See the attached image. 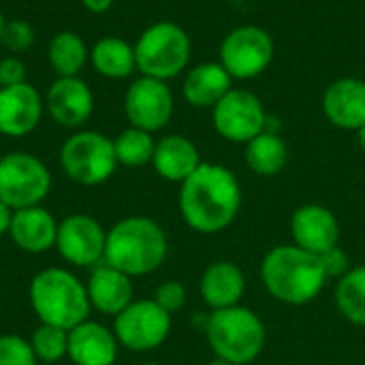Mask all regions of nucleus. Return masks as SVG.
I'll return each mask as SVG.
<instances>
[{
  "instance_id": "obj_1",
  "label": "nucleus",
  "mask_w": 365,
  "mask_h": 365,
  "mask_svg": "<svg viewBox=\"0 0 365 365\" xmlns=\"http://www.w3.org/2000/svg\"><path fill=\"white\" fill-rule=\"evenodd\" d=\"M242 186L237 175L218 163H201L199 169L180 184L182 220L201 235L222 233L242 210Z\"/></svg>"
},
{
  "instance_id": "obj_2",
  "label": "nucleus",
  "mask_w": 365,
  "mask_h": 365,
  "mask_svg": "<svg viewBox=\"0 0 365 365\" xmlns=\"http://www.w3.org/2000/svg\"><path fill=\"white\" fill-rule=\"evenodd\" d=\"M261 280L276 302L287 306H306L323 293L327 274L319 255L295 244H284L272 248L263 257Z\"/></svg>"
},
{
  "instance_id": "obj_3",
  "label": "nucleus",
  "mask_w": 365,
  "mask_h": 365,
  "mask_svg": "<svg viewBox=\"0 0 365 365\" xmlns=\"http://www.w3.org/2000/svg\"><path fill=\"white\" fill-rule=\"evenodd\" d=\"M169 255L165 229L148 216H128L107 231L103 263L130 278L154 274Z\"/></svg>"
},
{
  "instance_id": "obj_4",
  "label": "nucleus",
  "mask_w": 365,
  "mask_h": 365,
  "mask_svg": "<svg viewBox=\"0 0 365 365\" xmlns=\"http://www.w3.org/2000/svg\"><path fill=\"white\" fill-rule=\"evenodd\" d=\"M30 306L36 319L71 331L90 317L86 284L64 267H45L30 282Z\"/></svg>"
},
{
  "instance_id": "obj_5",
  "label": "nucleus",
  "mask_w": 365,
  "mask_h": 365,
  "mask_svg": "<svg viewBox=\"0 0 365 365\" xmlns=\"http://www.w3.org/2000/svg\"><path fill=\"white\" fill-rule=\"evenodd\" d=\"M205 338L216 359L229 365H248L265 349L267 329L263 319L244 306L214 310L205 323Z\"/></svg>"
},
{
  "instance_id": "obj_6",
  "label": "nucleus",
  "mask_w": 365,
  "mask_h": 365,
  "mask_svg": "<svg viewBox=\"0 0 365 365\" xmlns=\"http://www.w3.org/2000/svg\"><path fill=\"white\" fill-rule=\"evenodd\" d=\"M190 36L175 21L148 26L135 43L137 71L145 77L169 81L186 71L190 62Z\"/></svg>"
},
{
  "instance_id": "obj_7",
  "label": "nucleus",
  "mask_w": 365,
  "mask_h": 365,
  "mask_svg": "<svg viewBox=\"0 0 365 365\" xmlns=\"http://www.w3.org/2000/svg\"><path fill=\"white\" fill-rule=\"evenodd\" d=\"M62 171L81 186L105 184L118 169L113 139L96 130H79L60 148Z\"/></svg>"
},
{
  "instance_id": "obj_8",
  "label": "nucleus",
  "mask_w": 365,
  "mask_h": 365,
  "mask_svg": "<svg viewBox=\"0 0 365 365\" xmlns=\"http://www.w3.org/2000/svg\"><path fill=\"white\" fill-rule=\"evenodd\" d=\"M51 190L47 165L28 152H9L0 156V201L13 212L34 207Z\"/></svg>"
},
{
  "instance_id": "obj_9",
  "label": "nucleus",
  "mask_w": 365,
  "mask_h": 365,
  "mask_svg": "<svg viewBox=\"0 0 365 365\" xmlns=\"http://www.w3.org/2000/svg\"><path fill=\"white\" fill-rule=\"evenodd\" d=\"M171 317L154 299H135L115 317L113 334L120 346L133 353H150L167 342L173 325Z\"/></svg>"
},
{
  "instance_id": "obj_10",
  "label": "nucleus",
  "mask_w": 365,
  "mask_h": 365,
  "mask_svg": "<svg viewBox=\"0 0 365 365\" xmlns=\"http://www.w3.org/2000/svg\"><path fill=\"white\" fill-rule=\"evenodd\" d=\"M274 60L272 34L255 24L233 28L220 43V64L233 79H255Z\"/></svg>"
},
{
  "instance_id": "obj_11",
  "label": "nucleus",
  "mask_w": 365,
  "mask_h": 365,
  "mask_svg": "<svg viewBox=\"0 0 365 365\" xmlns=\"http://www.w3.org/2000/svg\"><path fill=\"white\" fill-rule=\"evenodd\" d=\"M216 133L233 143H248L267 130V113L261 98L242 88H231L212 109Z\"/></svg>"
},
{
  "instance_id": "obj_12",
  "label": "nucleus",
  "mask_w": 365,
  "mask_h": 365,
  "mask_svg": "<svg viewBox=\"0 0 365 365\" xmlns=\"http://www.w3.org/2000/svg\"><path fill=\"white\" fill-rule=\"evenodd\" d=\"M173 92L167 81L141 75L124 94V113L130 126L156 133L163 130L173 118Z\"/></svg>"
},
{
  "instance_id": "obj_13",
  "label": "nucleus",
  "mask_w": 365,
  "mask_h": 365,
  "mask_svg": "<svg viewBox=\"0 0 365 365\" xmlns=\"http://www.w3.org/2000/svg\"><path fill=\"white\" fill-rule=\"evenodd\" d=\"M107 231L88 214H71L58 222L56 248L75 267H96L103 263Z\"/></svg>"
},
{
  "instance_id": "obj_14",
  "label": "nucleus",
  "mask_w": 365,
  "mask_h": 365,
  "mask_svg": "<svg viewBox=\"0 0 365 365\" xmlns=\"http://www.w3.org/2000/svg\"><path fill=\"white\" fill-rule=\"evenodd\" d=\"M289 227L293 244L312 255H323L334 246H340V222L325 205L306 203L297 207Z\"/></svg>"
},
{
  "instance_id": "obj_15",
  "label": "nucleus",
  "mask_w": 365,
  "mask_h": 365,
  "mask_svg": "<svg viewBox=\"0 0 365 365\" xmlns=\"http://www.w3.org/2000/svg\"><path fill=\"white\" fill-rule=\"evenodd\" d=\"M45 105L56 124L64 128H79L94 111V96L83 79L58 77L47 90Z\"/></svg>"
},
{
  "instance_id": "obj_16",
  "label": "nucleus",
  "mask_w": 365,
  "mask_h": 365,
  "mask_svg": "<svg viewBox=\"0 0 365 365\" xmlns=\"http://www.w3.org/2000/svg\"><path fill=\"white\" fill-rule=\"evenodd\" d=\"M43 118V98L30 83L0 88V135L26 137Z\"/></svg>"
},
{
  "instance_id": "obj_17",
  "label": "nucleus",
  "mask_w": 365,
  "mask_h": 365,
  "mask_svg": "<svg viewBox=\"0 0 365 365\" xmlns=\"http://www.w3.org/2000/svg\"><path fill=\"white\" fill-rule=\"evenodd\" d=\"M325 118L342 130L365 126V81L359 77H340L323 92Z\"/></svg>"
},
{
  "instance_id": "obj_18",
  "label": "nucleus",
  "mask_w": 365,
  "mask_h": 365,
  "mask_svg": "<svg viewBox=\"0 0 365 365\" xmlns=\"http://www.w3.org/2000/svg\"><path fill=\"white\" fill-rule=\"evenodd\" d=\"M118 351L120 342L113 329L96 321L88 319L68 331L66 357L75 365H113Z\"/></svg>"
},
{
  "instance_id": "obj_19",
  "label": "nucleus",
  "mask_w": 365,
  "mask_h": 365,
  "mask_svg": "<svg viewBox=\"0 0 365 365\" xmlns=\"http://www.w3.org/2000/svg\"><path fill=\"white\" fill-rule=\"evenodd\" d=\"M9 237L21 252L43 255V252L56 248L58 220L43 205L15 210L11 229H9Z\"/></svg>"
},
{
  "instance_id": "obj_20",
  "label": "nucleus",
  "mask_w": 365,
  "mask_h": 365,
  "mask_svg": "<svg viewBox=\"0 0 365 365\" xmlns=\"http://www.w3.org/2000/svg\"><path fill=\"white\" fill-rule=\"evenodd\" d=\"M86 291L90 306L109 317H118L135 302L133 278L107 263H101L90 272Z\"/></svg>"
},
{
  "instance_id": "obj_21",
  "label": "nucleus",
  "mask_w": 365,
  "mask_h": 365,
  "mask_svg": "<svg viewBox=\"0 0 365 365\" xmlns=\"http://www.w3.org/2000/svg\"><path fill=\"white\" fill-rule=\"evenodd\" d=\"M199 293L212 312L240 306L246 293V276L233 261H214L201 274Z\"/></svg>"
},
{
  "instance_id": "obj_22",
  "label": "nucleus",
  "mask_w": 365,
  "mask_h": 365,
  "mask_svg": "<svg viewBox=\"0 0 365 365\" xmlns=\"http://www.w3.org/2000/svg\"><path fill=\"white\" fill-rule=\"evenodd\" d=\"M201 163L203 160L199 148L184 135H167L160 141H156L152 167L167 182L182 184L199 169Z\"/></svg>"
},
{
  "instance_id": "obj_23",
  "label": "nucleus",
  "mask_w": 365,
  "mask_h": 365,
  "mask_svg": "<svg viewBox=\"0 0 365 365\" xmlns=\"http://www.w3.org/2000/svg\"><path fill=\"white\" fill-rule=\"evenodd\" d=\"M233 88V77L220 62L195 64L182 83L184 101L199 109H214L218 101Z\"/></svg>"
},
{
  "instance_id": "obj_24",
  "label": "nucleus",
  "mask_w": 365,
  "mask_h": 365,
  "mask_svg": "<svg viewBox=\"0 0 365 365\" xmlns=\"http://www.w3.org/2000/svg\"><path fill=\"white\" fill-rule=\"evenodd\" d=\"M94 71L107 79H126L137 71L135 47L118 36H105L90 49Z\"/></svg>"
},
{
  "instance_id": "obj_25",
  "label": "nucleus",
  "mask_w": 365,
  "mask_h": 365,
  "mask_svg": "<svg viewBox=\"0 0 365 365\" xmlns=\"http://www.w3.org/2000/svg\"><path fill=\"white\" fill-rule=\"evenodd\" d=\"M244 158L252 173L261 178H274L287 167L289 148L278 133L263 130L261 135H257L246 143Z\"/></svg>"
},
{
  "instance_id": "obj_26",
  "label": "nucleus",
  "mask_w": 365,
  "mask_h": 365,
  "mask_svg": "<svg viewBox=\"0 0 365 365\" xmlns=\"http://www.w3.org/2000/svg\"><path fill=\"white\" fill-rule=\"evenodd\" d=\"M47 56L58 77H77L79 71L86 66L90 51L77 32L62 30L51 38Z\"/></svg>"
},
{
  "instance_id": "obj_27",
  "label": "nucleus",
  "mask_w": 365,
  "mask_h": 365,
  "mask_svg": "<svg viewBox=\"0 0 365 365\" xmlns=\"http://www.w3.org/2000/svg\"><path fill=\"white\" fill-rule=\"evenodd\" d=\"M336 306L349 323L365 327V265L351 267L338 280Z\"/></svg>"
},
{
  "instance_id": "obj_28",
  "label": "nucleus",
  "mask_w": 365,
  "mask_h": 365,
  "mask_svg": "<svg viewBox=\"0 0 365 365\" xmlns=\"http://www.w3.org/2000/svg\"><path fill=\"white\" fill-rule=\"evenodd\" d=\"M113 150H115L118 165L137 169V167H143V165L152 163L156 141H154L152 133L128 126L126 130H122L113 139Z\"/></svg>"
},
{
  "instance_id": "obj_29",
  "label": "nucleus",
  "mask_w": 365,
  "mask_h": 365,
  "mask_svg": "<svg viewBox=\"0 0 365 365\" xmlns=\"http://www.w3.org/2000/svg\"><path fill=\"white\" fill-rule=\"evenodd\" d=\"M30 346L36 355L38 361L43 364H58L60 359L66 357L68 351V331L53 327V325H45L41 323L30 338Z\"/></svg>"
},
{
  "instance_id": "obj_30",
  "label": "nucleus",
  "mask_w": 365,
  "mask_h": 365,
  "mask_svg": "<svg viewBox=\"0 0 365 365\" xmlns=\"http://www.w3.org/2000/svg\"><path fill=\"white\" fill-rule=\"evenodd\" d=\"M0 365H38L30 340L15 334L0 336Z\"/></svg>"
},
{
  "instance_id": "obj_31",
  "label": "nucleus",
  "mask_w": 365,
  "mask_h": 365,
  "mask_svg": "<svg viewBox=\"0 0 365 365\" xmlns=\"http://www.w3.org/2000/svg\"><path fill=\"white\" fill-rule=\"evenodd\" d=\"M0 43L13 51V53H21L26 51L32 43H34V30L28 21L24 19H13V21H6L4 24V30H2V38Z\"/></svg>"
},
{
  "instance_id": "obj_32",
  "label": "nucleus",
  "mask_w": 365,
  "mask_h": 365,
  "mask_svg": "<svg viewBox=\"0 0 365 365\" xmlns=\"http://www.w3.org/2000/svg\"><path fill=\"white\" fill-rule=\"evenodd\" d=\"M152 299H154L165 312L175 314V312H180V310L184 308V304H186V289H184V284L178 282V280H167V282H163V284L156 287Z\"/></svg>"
},
{
  "instance_id": "obj_33",
  "label": "nucleus",
  "mask_w": 365,
  "mask_h": 365,
  "mask_svg": "<svg viewBox=\"0 0 365 365\" xmlns=\"http://www.w3.org/2000/svg\"><path fill=\"white\" fill-rule=\"evenodd\" d=\"M319 257H321L323 269L327 274V280H331V278L340 280L351 269V259H349V255L340 246H334L331 250H327V252H323Z\"/></svg>"
},
{
  "instance_id": "obj_34",
  "label": "nucleus",
  "mask_w": 365,
  "mask_h": 365,
  "mask_svg": "<svg viewBox=\"0 0 365 365\" xmlns=\"http://www.w3.org/2000/svg\"><path fill=\"white\" fill-rule=\"evenodd\" d=\"M26 81V66L19 58H2L0 60V88L17 86Z\"/></svg>"
},
{
  "instance_id": "obj_35",
  "label": "nucleus",
  "mask_w": 365,
  "mask_h": 365,
  "mask_svg": "<svg viewBox=\"0 0 365 365\" xmlns=\"http://www.w3.org/2000/svg\"><path fill=\"white\" fill-rule=\"evenodd\" d=\"M81 4H83L90 13L103 15V13H107V11L113 6V0H81Z\"/></svg>"
},
{
  "instance_id": "obj_36",
  "label": "nucleus",
  "mask_w": 365,
  "mask_h": 365,
  "mask_svg": "<svg viewBox=\"0 0 365 365\" xmlns=\"http://www.w3.org/2000/svg\"><path fill=\"white\" fill-rule=\"evenodd\" d=\"M11 220H13V210L0 201V237L2 235H9V229H11Z\"/></svg>"
},
{
  "instance_id": "obj_37",
  "label": "nucleus",
  "mask_w": 365,
  "mask_h": 365,
  "mask_svg": "<svg viewBox=\"0 0 365 365\" xmlns=\"http://www.w3.org/2000/svg\"><path fill=\"white\" fill-rule=\"evenodd\" d=\"M357 143H359V150L365 154V126L357 130Z\"/></svg>"
},
{
  "instance_id": "obj_38",
  "label": "nucleus",
  "mask_w": 365,
  "mask_h": 365,
  "mask_svg": "<svg viewBox=\"0 0 365 365\" xmlns=\"http://www.w3.org/2000/svg\"><path fill=\"white\" fill-rule=\"evenodd\" d=\"M4 15H2V11H0V38H2V30H4Z\"/></svg>"
},
{
  "instance_id": "obj_39",
  "label": "nucleus",
  "mask_w": 365,
  "mask_h": 365,
  "mask_svg": "<svg viewBox=\"0 0 365 365\" xmlns=\"http://www.w3.org/2000/svg\"><path fill=\"white\" fill-rule=\"evenodd\" d=\"M210 365H229L227 361H222V359H214V364H210Z\"/></svg>"
},
{
  "instance_id": "obj_40",
  "label": "nucleus",
  "mask_w": 365,
  "mask_h": 365,
  "mask_svg": "<svg viewBox=\"0 0 365 365\" xmlns=\"http://www.w3.org/2000/svg\"><path fill=\"white\" fill-rule=\"evenodd\" d=\"M141 365H158V364H141Z\"/></svg>"
}]
</instances>
